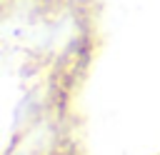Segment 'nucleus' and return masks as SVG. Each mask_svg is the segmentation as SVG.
Segmentation results:
<instances>
[{"instance_id":"1","label":"nucleus","mask_w":160,"mask_h":155,"mask_svg":"<svg viewBox=\"0 0 160 155\" xmlns=\"http://www.w3.org/2000/svg\"><path fill=\"white\" fill-rule=\"evenodd\" d=\"M52 155H62V152H52Z\"/></svg>"}]
</instances>
